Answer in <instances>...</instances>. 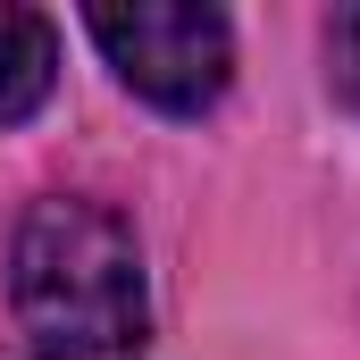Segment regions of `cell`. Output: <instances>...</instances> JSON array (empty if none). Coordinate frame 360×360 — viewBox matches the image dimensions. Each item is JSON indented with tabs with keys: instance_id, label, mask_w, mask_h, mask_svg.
<instances>
[{
	"instance_id": "obj_1",
	"label": "cell",
	"mask_w": 360,
	"mask_h": 360,
	"mask_svg": "<svg viewBox=\"0 0 360 360\" xmlns=\"http://www.w3.org/2000/svg\"><path fill=\"white\" fill-rule=\"evenodd\" d=\"M8 293L17 319L34 335V352L51 360H109L143 344L151 327V293H143V252L126 235V218H109L101 201H34L8 252Z\"/></svg>"
},
{
	"instance_id": "obj_2",
	"label": "cell",
	"mask_w": 360,
	"mask_h": 360,
	"mask_svg": "<svg viewBox=\"0 0 360 360\" xmlns=\"http://www.w3.org/2000/svg\"><path fill=\"white\" fill-rule=\"evenodd\" d=\"M92 42L109 51L117 84H134L160 109H210L226 76H235V25L218 8H193V0H134V8H92L84 17Z\"/></svg>"
},
{
	"instance_id": "obj_3",
	"label": "cell",
	"mask_w": 360,
	"mask_h": 360,
	"mask_svg": "<svg viewBox=\"0 0 360 360\" xmlns=\"http://www.w3.org/2000/svg\"><path fill=\"white\" fill-rule=\"evenodd\" d=\"M51 76H59V34H51V17L0 0V126L34 117L42 92H51Z\"/></svg>"
},
{
	"instance_id": "obj_4",
	"label": "cell",
	"mask_w": 360,
	"mask_h": 360,
	"mask_svg": "<svg viewBox=\"0 0 360 360\" xmlns=\"http://www.w3.org/2000/svg\"><path fill=\"white\" fill-rule=\"evenodd\" d=\"M327 68H335V92L360 109V8H335V25H327Z\"/></svg>"
}]
</instances>
